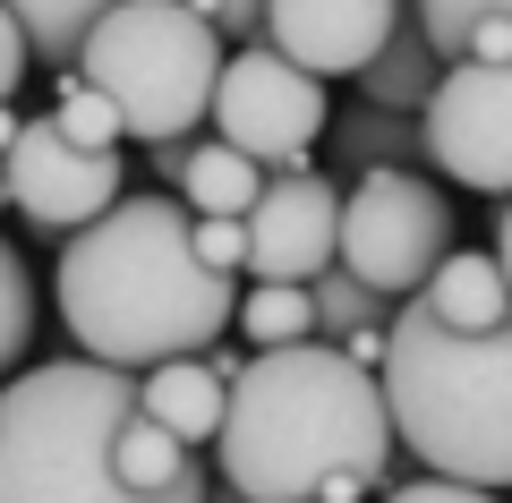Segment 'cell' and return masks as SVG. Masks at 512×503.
Instances as JSON below:
<instances>
[{
    "label": "cell",
    "mask_w": 512,
    "mask_h": 503,
    "mask_svg": "<svg viewBox=\"0 0 512 503\" xmlns=\"http://www.w3.org/2000/svg\"><path fill=\"white\" fill-rule=\"evenodd\" d=\"M205 120H214L222 145H239L248 162L282 171V162H308V145L325 137L333 103H325V77L291 69L274 43H239V52H222Z\"/></svg>",
    "instance_id": "obj_7"
},
{
    "label": "cell",
    "mask_w": 512,
    "mask_h": 503,
    "mask_svg": "<svg viewBox=\"0 0 512 503\" xmlns=\"http://www.w3.org/2000/svg\"><path fill=\"white\" fill-rule=\"evenodd\" d=\"M9 137H18V103H0V154H9Z\"/></svg>",
    "instance_id": "obj_32"
},
{
    "label": "cell",
    "mask_w": 512,
    "mask_h": 503,
    "mask_svg": "<svg viewBox=\"0 0 512 503\" xmlns=\"http://www.w3.org/2000/svg\"><path fill=\"white\" fill-rule=\"evenodd\" d=\"M205 503H248L239 486H222V478H205Z\"/></svg>",
    "instance_id": "obj_31"
},
{
    "label": "cell",
    "mask_w": 512,
    "mask_h": 503,
    "mask_svg": "<svg viewBox=\"0 0 512 503\" xmlns=\"http://www.w3.org/2000/svg\"><path fill=\"white\" fill-rule=\"evenodd\" d=\"M308 307H316V342H350L359 324H384V316H393V299L367 290L359 273H342V265H325V273L308 282Z\"/></svg>",
    "instance_id": "obj_19"
},
{
    "label": "cell",
    "mask_w": 512,
    "mask_h": 503,
    "mask_svg": "<svg viewBox=\"0 0 512 503\" xmlns=\"http://www.w3.org/2000/svg\"><path fill=\"white\" fill-rule=\"evenodd\" d=\"M231 324L248 333L256 350H282V342H316V307H308V282H248L231 307Z\"/></svg>",
    "instance_id": "obj_18"
},
{
    "label": "cell",
    "mask_w": 512,
    "mask_h": 503,
    "mask_svg": "<svg viewBox=\"0 0 512 503\" xmlns=\"http://www.w3.org/2000/svg\"><path fill=\"white\" fill-rule=\"evenodd\" d=\"M188 239H197V256L214 273H248V231H239V214H197Z\"/></svg>",
    "instance_id": "obj_23"
},
{
    "label": "cell",
    "mask_w": 512,
    "mask_h": 503,
    "mask_svg": "<svg viewBox=\"0 0 512 503\" xmlns=\"http://www.w3.org/2000/svg\"><path fill=\"white\" fill-rule=\"evenodd\" d=\"M333 145L350 154V171H419L427 137H419V111H376V103H350L342 120H325Z\"/></svg>",
    "instance_id": "obj_16"
},
{
    "label": "cell",
    "mask_w": 512,
    "mask_h": 503,
    "mask_svg": "<svg viewBox=\"0 0 512 503\" xmlns=\"http://www.w3.org/2000/svg\"><path fill=\"white\" fill-rule=\"evenodd\" d=\"M256 188H265V162H248L222 137H188V162H180V205L188 214H248Z\"/></svg>",
    "instance_id": "obj_15"
},
{
    "label": "cell",
    "mask_w": 512,
    "mask_h": 503,
    "mask_svg": "<svg viewBox=\"0 0 512 503\" xmlns=\"http://www.w3.org/2000/svg\"><path fill=\"white\" fill-rule=\"evenodd\" d=\"M384 503H504L495 486H461V478H436V469H419V478L384 486Z\"/></svg>",
    "instance_id": "obj_25"
},
{
    "label": "cell",
    "mask_w": 512,
    "mask_h": 503,
    "mask_svg": "<svg viewBox=\"0 0 512 503\" xmlns=\"http://www.w3.org/2000/svg\"><path fill=\"white\" fill-rule=\"evenodd\" d=\"M222 43H265V0H188Z\"/></svg>",
    "instance_id": "obj_24"
},
{
    "label": "cell",
    "mask_w": 512,
    "mask_h": 503,
    "mask_svg": "<svg viewBox=\"0 0 512 503\" xmlns=\"http://www.w3.org/2000/svg\"><path fill=\"white\" fill-rule=\"evenodd\" d=\"M239 231H248L256 282H316L333 265V239H342V188L316 162H282V171H265Z\"/></svg>",
    "instance_id": "obj_10"
},
{
    "label": "cell",
    "mask_w": 512,
    "mask_h": 503,
    "mask_svg": "<svg viewBox=\"0 0 512 503\" xmlns=\"http://www.w3.org/2000/svg\"><path fill=\"white\" fill-rule=\"evenodd\" d=\"M9 18H18V35H26V52H35V69H77V43H86V26L103 18L111 0H0Z\"/></svg>",
    "instance_id": "obj_17"
},
{
    "label": "cell",
    "mask_w": 512,
    "mask_h": 503,
    "mask_svg": "<svg viewBox=\"0 0 512 503\" xmlns=\"http://www.w3.org/2000/svg\"><path fill=\"white\" fill-rule=\"evenodd\" d=\"M188 231L197 214L180 197H120L86 231L60 239L52 290L77 359L146 376L154 359H188V350L222 342L239 307V273H214Z\"/></svg>",
    "instance_id": "obj_2"
},
{
    "label": "cell",
    "mask_w": 512,
    "mask_h": 503,
    "mask_svg": "<svg viewBox=\"0 0 512 503\" xmlns=\"http://www.w3.org/2000/svg\"><path fill=\"white\" fill-rule=\"evenodd\" d=\"M248 359H256V350H239V342H205V367H214L222 384H231V376H239V367H248Z\"/></svg>",
    "instance_id": "obj_29"
},
{
    "label": "cell",
    "mask_w": 512,
    "mask_h": 503,
    "mask_svg": "<svg viewBox=\"0 0 512 503\" xmlns=\"http://www.w3.org/2000/svg\"><path fill=\"white\" fill-rule=\"evenodd\" d=\"M410 18L427 26V43H436L444 60H461V35H470L478 18H512V0H410Z\"/></svg>",
    "instance_id": "obj_22"
},
{
    "label": "cell",
    "mask_w": 512,
    "mask_h": 503,
    "mask_svg": "<svg viewBox=\"0 0 512 503\" xmlns=\"http://www.w3.org/2000/svg\"><path fill=\"white\" fill-rule=\"evenodd\" d=\"M26 69H35V52H26V35H18V18L0 9V103H18V86H26Z\"/></svg>",
    "instance_id": "obj_26"
},
{
    "label": "cell",
    "mask_w": 512,
    "mask_h": 503,
    "mask_svg": "<svg viewBox=\"0 0 512 503\" xmlns=\"http://www.w3.org/2000/svg\"><path fill=\"white\" fill-rule=\"evenodd\" d=\"M0 205H9V162H0Z\"/></svg>",
    "instance_id": "obj_33"
},
{
    "label": "cell",
    "mask_w": 512,
    "mask_h": 503,
    "mask_svg": "<svg viewBox=\"0 0 512 503\" xmlns=\"http://www.w3.org/2000/svg\"><path fill=\"white\" fill-rule=\"evenodd\" d=\"M410 299L436 324H461V333H487V324L512 316V282H504V265H495V248H444V265L427 273Z\"/></svg>",
    "instance_id": "obj_13"
},
{
    "label": "cell",
    "mask_w": 512,
    "mask_h": 503,
    "mask_svg": "<svg viewBox=\"0 0 512 503\" xmlns=\"http://www.w3.org/2000/svg\"><path fill=\"white\" fill-rule=\"evenodd\" d=\"M214 478L248 503H367L393 478V418L376 367L333 342L256 350L222 393Z\"/></svg>",
    "instance_id": "obj_1"
},
{
    "label": "cell",
    "mask_w": 512,
    "mask_h": 503,
    "mask_svg": "<svg viewBox=\"0 0 512 503\" xmlns=\"http://www.w3.org/2000/svg\"><path fill=\"white\" fill-rule=\"evenodd\" d=\"M495 265H504V282H512V197H504V214H495Z\"/></svg>",
    "instance_id": "obj_30"
},
{
    "label": "cell",
    "mask_w": 512,
    "mask_h": 503,
    "mask_svg": "<svg viewBox=\"0 0 512 503\" xmlns=\"http://www.w3.org/2000/svg\"><path fill=\"white\" fill-rule=\"evenodd\" d=\"M376 384L393 444L419 452V469L495 486V495L512 486V316L461 333V324H436L419 299H393Z\"/></svg>",
    "instance_id": "obj_3"
},
{
    "label": "cell",
    "mask_w": 512,
    "mask_h": 503,
    "mask_svg": "<svg viewBox=\"0 0 512 503\" xmlns=\"http://www.w3.org/2000/svg\"><path fill=\"white\" fill-rule=\"evenodd\" d=\"M9 205H18L35 231H86L103 205H120V145H77L52 111L18 120L9 137Z\"/></svg>",
    "instance_id": "obj_9"
},
{
    "label": "cell",
    "mask_w": 512,
    "mask_h": 503,
    "mask_svg": "<svg viewBox=\"0 0 512 503\" xmlns=\"http://www.w3.org/2000/svg\"><path fill=\"white\" fill-rule=\"evenodd\" d=\"M436 77H444V52L427 43V26L410 18V0H402L393 35H384V43H376V60L359 69V103H376V111H427Z\"/></svg>",
    "instance_id": "obj_14"
},
{
    "label": "cell",
    "mask_w": 512,
    "mask_h": 503,
    "mask_svg": "<svg viewBox=\"0 0 512 503\" xmlns=\"http://www.w3.org/2000/svg\"><path fill=\"white\" fill-rule=\"evenodd\" d=\"M453 248V205L427 188V171H350L333 265L359 273L384 299H410Z\"/></svg>",
    "instance_id": "obj_6"
},
{
    "label": "cell",
    "mask_w": 512,
    "mask_h": 503,
    "mask_svg": "<svg viewBox=\"0 0 512 503\" xmlns=\"http://www.w3.org/2000/svg\"><path fill=\"white\" fill-rule=\"evenodd\" d=\"M419 137L427 162L470 197H512V60H444Z\"/></svg>",
    "instance_id": "obj_8"
},
{
    "label": "cell",
    "mask_w": 512,
    "mask_h": 503,
    "mask_svg": "<svg viewBox=\"0 0 512 503\" xmlns=\"http://www.w3.org/2000/svg\"><path fill=\"white\" fill-rule=\"evenodd\" d=\"M137 410V376L103 359H52L0 376V503H205L188 486H128L111 427Z\"/></svg>",
    "instance_id": "obj_4"
},
{
    "label": "cell",
    "mask_w": 512,
    "mask_h": 503,
    "mask_svg": "<svg viewBox=\"0 0 512 503\" xmlns=\"http://www.w3.org/2000/svg\"><path fill=\"white\" fill-rule=\"evenodd\" d=\"M342 350V359H359V367H376L384 359V324H359V333H350V342H333Z\"/></svg>",
    "instance_id": "obj_28"
},
{
    "label": "cell",
    "mask_w": 512,
    "mask_h": 503,
    "mask_svg": "<svg viewBox=\"0 0 512 503\" xmlns=\"http://www.w3.org/2000/svg\"><path fill=\"white\" fill-rule=\"evenodd\" d=\"M52 120L69 128L77 145H120V137H128V128H120V111H111V94H103V86H86V77H77V69H60Z\"/></svg>",
    "instance_id": "obj_21"
},
{
    "label": "cell",
    "mask_w": 512,
    "mask_h": 503,
    "mask_svg": "<svg viewBox=\"0 0 512 503\" xmlns=\"http://www.w3.org/2000/svg\"><path fill=\"white\" fill-rule=\"evenodd\" d=\"M461 60H512V18H478L461 35Z\"/></svg>",
    "instance_id": "obj_27"
},
{
    "label": "cell",
    "mask_w": 512,
    "mask_h": 503,
    "mask_svg": "<svg viewBox=\"0 0 512 503\" xmlns=\"http://www.w3.org/2000/svg\"><path fill=\"white\" fill-rule=\"evenodd\" d=\"M77 77L111 94L128 137H197L222 77V35L188 0H111L77 43Z\"/></svg>",
    "instance_id": "obj_5"
},
{
    "label": "cell",
    "mask_w": 512,
    "mask_h": 503,
    "mask_svg": "<svg viewBox=\"0 0 512 503\" xmlns=\"http://www.w3.org/2000/svg\"><path fill=\"white\" fill-rule=\"evenodd\" d=\"M222 393H231V384L205 367V350H188V359H154L146 376H137V410H146L154 427H171L188 452L214 444V427H222Z\"/></svg>",
    "instance_id": "obj_12"
},
{
    "label": "cell",
    "mask_w": 512,
    "mask_h": 503,
    "mask_svg": "<svg viewBox=\"0 0 512 503\" xmlns=\"http://www.w3.org/2000/svg\"><path fill=\"white\" fill-rule=\"evenodd\" d=\"M26 342H35V282H26V256L0 239V376H18Z\"/></svg>",
    "instance_id": "obj_20"
},
{
    "label": "cell",
    "mask_w": 512,
    "mask_h": 503,
    "mask_svg": "<svg viewBox=\"0 0 512 503\" xmlns=\"http://www.w3.org/2000/svg\"><path fill=\"white\" fill-rule=\"evenodd\" d=\"M393 18L402 0H265V43L308 77H359Z\"/></svg>",
    "instance_id": "obj_11"
}]
</instances>
